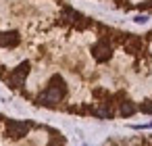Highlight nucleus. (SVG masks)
I'll return each instance as SVG.
<instances>
[{"instance_id":"nucleus-1","label":"nucleus","mask_w":152,"mask_h":146,"mask_svg":"<svg viewBox=\"0 0 152 146\" xmlns=\"http://www.w3.org/2000/svg\"><path fill=\"white\" fill-rule=\"evenodd\" d=\"M67 94V84L61 75H52L50 79V86L38 96V102L40 104H54V102H61Z\"/></svg>"},{"instance_id":"nucleus-2","label":"nucleus","mask_w":152,"mask_h":146,"mask_svg":"<svg viewBox=\"0 0 152 146\" xmlns=\"http://www.w3.org/2000/svg\"><path fill=\"white\" fill-rule=\"evenodd\" d=\"M27 75H29V61H25V63H21L9 77H7V81H9V86L11 88H23L25 86V79H27Z\"/></svg>"},{"instance_id":"nucleus-3","label":"nucleus","mask_w":152,"mask_h":146,"mask_svg":"<svg viewBox=\"0 0 152 146\" xmlns=\"http://www.w3.org/2000/svg\"><path fill=\"white\" fill-rule=\"evenodd\" d=\"M92 54H94V59L98 63H104V61H108L113 56V48H110V44L106 40H100V42H96L92 46Z\"/></svg>"},{"instance_id":"nucleus-4","label":"nucleus","mask_w":152,"mask_h":146,"mask_svg":"<svg viewBox=\"0 0 152 146\" xmlns=\"http://www.w3.org/2000/svg\"><path fill=\"white\" fill-rule=\"evenodd\" d=\"M29 123H25V121H9L7 123V136H11V138H23V136H27V131H29Z\"/></svg>"},{"instance_id":"nucleus-5","label":"nucleus","mask_w":152,"mask_h":146,"mask_svg":"<svg viewBox=\"0 0 152 146\" xmlns=\"http://www.w3.org/2000/svg\"><path fill=\"white\" fill-rule=\"evenodd\" d=\"M17 44H19V34L17 32H4V34H0V46L13 48Z\"/></svg>"},{"instance_id":"nucleus-6","label":"nucleus","mask_w":152,"mask_h":146,"mask_svg":"<svg viewBox=\"0 0 152 146\" xmlns=\"http://www.w3.org/2000/svg\"><path fill=\"white\" fill-rule=\"evenodd\" d=\"M125 50L127 52H131V54H137V52H142V40L140 38H135V36H129L127 40H125Z\"/></svg>"},{"instance_id":"nucleus-7","label":"nucleus","mask_w":152,"mask_h":146,"mask_svg":"<svg viewBox=\"0 0 152 146\" xmlns=\"http://www.w3.org/2000/svg\"><path fill=\"white\" fill-rule=\"evenodd\" d=\"M92 113H94L96 117H100V119H113V109H110L108 104H102V106L94 109Z\"/></svg>"},{"instance_id":"nucleus-8","label":"nucleus","mask_w":152,"mask_h":146,"mask_svg":"<svg viewBox=\"0 0 152 146\" xmlns=\"http://www.w3.org/2000/svg\"><path fill=\"white\" fill-rule=\"evenodd\" d=\"M119 113H121L123 117H131V115L135 113V104L125 100V102H121V109H119Z\"/></svg>"},{"instance_id":"nucleus-9","label":"nucleus","mask_w":152,"mask_h":146,"mask_svg":"<svg viewBox=\"0 0 152 146\" xmlns=\"http://www.w3.org/2000/svg\"><path fill=\"white\" fill-rule=\"evenodd\" d=\"M140 111H142V113H146V115H152V100H146V102H142Z\"/></svg>"},{"instance_id":"nucleus-10","label":"nucleus","mask_w":152,"mask_h":146,"mask_svg":"<svg viewBox=\"0 0 152 146\" xmlns=\"http://www.w3.org/2000/svg\"><path fill=\"white\" fill-rule=\"evenodd\" d=\"M133 21H135V23H146V21H148V17H146V15H137Z\"/></svg>"}]
</instances>
